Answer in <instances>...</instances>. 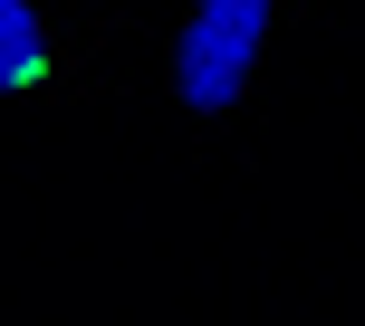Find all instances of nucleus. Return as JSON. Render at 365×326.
Wrapping results in <instances>:
<instances>
[{"mask_svg":"<svg viewBox=\"0 0 365 326\" xmlns=\"http://www.w3.org/2000/svg\"><path fill=\"white\" fill-rule=\"evenodd\" d=\"M259 29H269V0H202L192 29H182V96L192 106H231L240 77H250Z\"/></svg>","mask_w":365,"mask_h":326,"instance_id":"f257e3e1","label":"nucleus"},{"mask_svg":"<svg viewBox=\"0 0 365 326\" xmlns=\"http://www.w3.org/2000/svg\"><path fill=\"white\" fill-rule=\"evenodd\" d=\"M38 77V19L29 0H0V87H29Z\"/></svg>","mask_w":365,"mask_h":326,"instance_id":"f03ea898","label":"nucleus"}]
</instances>
